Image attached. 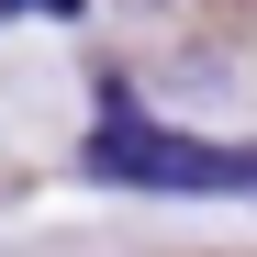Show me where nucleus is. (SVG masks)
<instances>
[{"label":"nucleus","mask_w":257,"mask_h":257,"mask_svg":"<svg viewBox=\"0 0 257 257\" xmlns=\"http://www.w3.org/2000/svg\"><path fill=\"white\" fill-rule=\"evenodd\" d=\"M90 179H123V190H201V201H257V146H201V135H168V123L101 101V123H90Z\"/></svg>","instance_id":"nucleus-1"},{"label":"nucleus","mask_w":257,"mask_h":257,"mask_svg":"<svg viewBox=\"0 0 257 257\" xmlns=\"http://www.w3.org/2000/svg\"><path fill=\"white\" fill-rule=\"evenodd\" d=\"M0 12H23V0H0Z\"/></svg>","instance_id":"nucleus-2"}]
</instances>
